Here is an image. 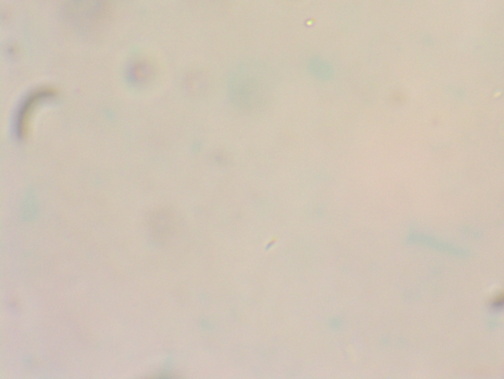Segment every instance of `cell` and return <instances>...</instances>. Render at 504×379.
<instances>
[{"instance_id": "cell-1", "label": "cell", "mask_w": 504, "mask_h": 379, "mask_svg": "<svg viewBox=\"0 0 504 379\" xmlns=\"http://www.w3.org/2000/svg\"><path fill=\"white\" fill-rule=\"evenodd\" d=\"M273 73L268 67L258 63H245L240 67L233 80L234 96L245 109L261 106L274 88Z\"/></svg>"}]
</instances>
